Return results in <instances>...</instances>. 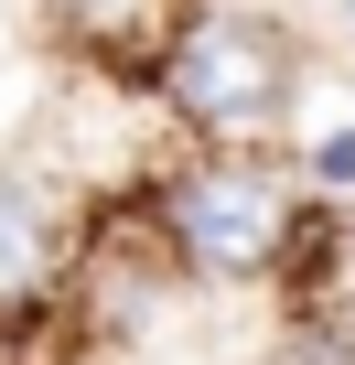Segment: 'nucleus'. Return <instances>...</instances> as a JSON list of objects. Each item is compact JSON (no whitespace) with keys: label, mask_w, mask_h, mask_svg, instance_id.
Here are the masks:
<instances>
[{"label":"nucleus","mask_w":355,"mask_h":365,"mask_svg":"<svg viewBox=\"0 0 355 365\" xmlns=\"http://www.w3.org/2000/svg\"><path fill=\"white\" fill-rule=\"evenodd\" d=\"M161 97L194 129H269L280 97H291V54H280V33H259L237 11H205L184 43L161 54Z\"/></svg>","instance_id":"nucleus-1"},{"label":"nucleus","mask_w":355,"mask_h":365,"mask_svg":"<svg viewBox=\"0 0 355 365\" xmlns=\"http://www.w3.org/2000/svg\"><path fill=\"white\" fill-rule=\"evenodd\" d=\"M280 237H291L280 182H259V172H194V182H172V247H184L194 269L248 279V269L280 258Z\"/></svg>","instance_id":"nucleus-2"},{"label":"nucleus","mask_w":355,"mask_h":365,"mask_svg":"<svg viewBox=\"0 0 355 365\" xmlns=\"http://www.w3.org/2000/svg\"><path fill=\"white\" fill-rule=\"evenodd\" d=\"M22 290H44V215L0 182V301H22Z\"/></svg>","instance_id":"nucleus-3"},{"label":"nucleus","mask_w":355,"mask_h":365,"mask_svg":"<svg viewBox=\"0 0 355 365\" xmlns=\"http://www.w3.org/2000/svg\"><path fill=\"white\" fill-rule=\"evenodd\" d=\"M344 22H355V0H344Z\"/></svg>","instance_id":"nucleus-4"}]
</instances>
